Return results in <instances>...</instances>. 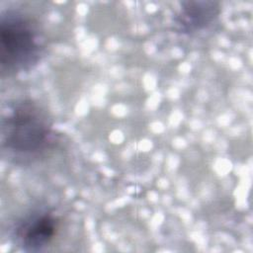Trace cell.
Masks as SVG:
<instances>
[{
  "instance_id": "obj_1",
  "label": "cell",
  "mask_w": 253,
  "mask_h": 253,
  "mask_svg": "<svg viewBox=\"0 0 253 253\" xmlns=\"http://www.w3.org/2000/svg\"><path fill=\"white\" fill-rule=\"evenodd\" d=\"M42 43L36 24L27 16L7 11L0 17V66L8 74L36 65L42 54Z\"/></svg>"
},
{
  "instance_id": "obj_2",
  "label": "cell",
  "mask_w": 253,
  "mask_h": 253,
  "mask_svg": "<svg viewBox=\"0 0 253 253\" xmlns=\"http://www.w3.org/2000/svg\"><path fill=\"white\" fill-rule=\"evenodd\" d=\"M46 117L32 102L17 104L3 122V145L21 155H35L52 142Z\"/></svg>"
},
{
  "instance_id": "obj_3",
  "label": "cell",
  "mask_w": 253,
  "mask_h": 253,
  "mask_svg": "<svg viewBox=\"0 0 253 253\" xmlns=\"http://www.w3.org/2000/svg\"><path fill=\"white\" fill-rule=\"evenodd\" d=\"M57 223L56 217L49 211L32 213L17 226L16 241L25 251H42L53 239Z\"/></svg>"
},
{
  "instance_id": "obj_4",
  "label": "cell",
  "mask_w": 253,
  "mask_h": 253,
  "mask_svg": "<svg viewBox=\"0 0 253 253\" xmlns=\"http://www.w3.org/2000/svg\"><path fill=\"white\" fill-rule=\"evenodd\" d=\"M219 3L214 1H185L174 18V23L182 34H194L207 29L218 17Z\"/></svg>"
}]
</instances>
